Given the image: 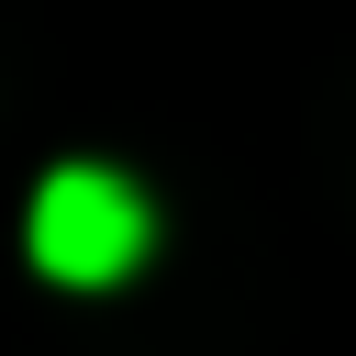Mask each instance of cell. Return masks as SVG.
Wrapping results in <instances>:
<instances>
[{"label":"cell","mask_w":356,"mask_h":356,"mask_svg":"<svg viewBox=\"0 0 356 356\" xmlns=\"http://www.w3.org/2000/svg\"><path fill=\"white\" fill-rule=\"evenodd\" d=\"M22 245H33L44 278L111 289V278H134V267L156 256V211H145V189H134L122 167H56V178L33 189V211H22Z\"/></svg>","instance_id":"obj_1"}]
</instances>
